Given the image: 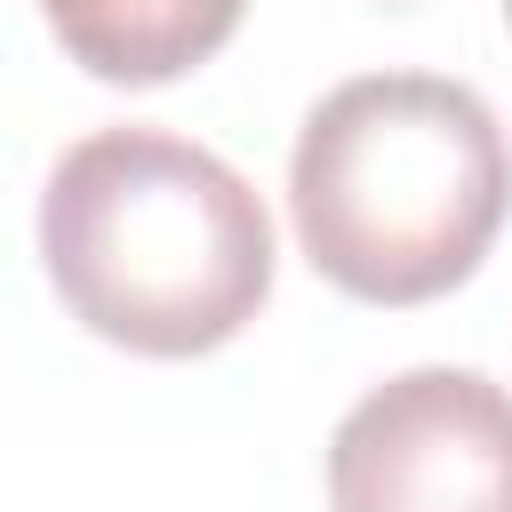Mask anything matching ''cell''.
I'll return each instance as SVG.
<instances>
[{
  "label": "cell",
  "instance_id": "cell-1",
  "mask_svg": "<svg viewBox=\"0 0 512 512\" xmlns=\"http://www.w3.org/2000/svg\"><path fill=\"white\" fill-rule=\"evenodd\" d=\"M40 256L64 312L144 360L232 344L272 296V216L256 184L176 128H96L40 192Z\"/></svg>",
  "mask_w": 512,
  "mask_h": 512
},
{
  "label": "cell",
  "instance_id": "cell-2",
  "mask_svg": "<svg viewBox=\"0 0 512 512\" xmlns=\"http://www.w3.org/2000/svg\"><path fill=\"white\" fill-rule=\"evenodd\" d=\"M512 208L496 112L440 72L328 88L288 152V216L320 280L360 304H424L480 272Z\"/></svg>",
  "mask_w": 512,
  "mask_h": 512
},
{
  "label": "cell",
  "instance_id": "cell-3",
  "mask_svg": "<svg viewBox=\"0 0 512 512\" xmlns=\"http://www.w3.org/2000/svg\"><path fill=\"white\" fill-rule=\"evenodd\" d=\"M336 512H512V392L480 368H400L328 440Z\"/></svg>",
  "mask_w": 512,
  "mask_h": 512
},
{
  "label": "cell",
  "instance_id": "cell-4",
  "mask_svg": "<svg viewBox=\"0 0 512 512\" xmlns=\"http://www.w3.org/2000/svg\"><path fill=\"white\" fill-rule=\"evenodd\" d=\"M40 16L88 80L160 88V80L208 64L240 32L248 0H40Z\"/></svg>",
  "mask_w": 512,
  "mask_h": 512
},
{
  "label": "cell",
  "instance_id": "cell-5",
  "mask_svg": "<svg viewBox=\"0 0 512 512\" xmlns=\"http://www.w3.org/2000/svg\"><path fill=\"white\" fill-rule=\"evenodd\" d=\"M504 16H512V0H504Z\"/></svg>",
  "mask_w": 512,
  "mask_h": 512
}]
</instances>
